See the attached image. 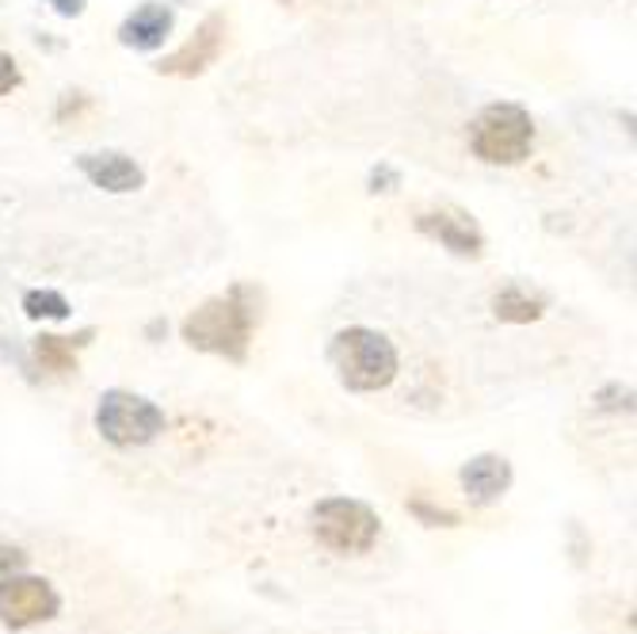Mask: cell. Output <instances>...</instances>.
Listing matches in <instances>:
<instances>
[{
	"instance_id": "1",
	"label": "cell",
	"mask_w": 637,
	"mask_h": 634,
	"mask_svg": "<svg viewBox=\"0 0 637 634\" xmlns=\"http://www.w3.org/2000/svg\"><path fill=\"white\" fill-rule=\"evenodd\" d=\"M256 321H259V291L248 287V283H233L226 294H214L203 306H195L184 318V325H179V336L195 352L245 363Z\"/></svg>"
},
{
	"instance_id": "2",
	"label": "cell",
	"mask_w": 637,
	"mask_h": 634,
	"mask_svg": "<svg viewBox=\"0 0 637 634\" xmlns=\"http://www.w3.org/2000/svg\"><path fill=\"white\" fill-rule=\"evenodd\" d=\"M329 363L336 379L355 394H374L398 379V348L385 333L366 325H347L329 341Z\"/></svg>"
},
{
	"instance_id": "3",
	"label": "cell",
	"mask_w": 637,
	"mask_h": 634,
	"mask_svg": "<svg viewBox=\"0 0 637 634\" xmlns=\"http://www.w3.org/2000/svg\"><path fill=\"white\" fill-rule=\"evenodd\" d=\"M535 146V119L519 104H489L470 123V149L484 165H523Z\"/></svg>"
},
{
	"instance_id": "4",
	"label": "cell",
	"mask_w": 637,
	"mask_h": 634,
	"mask_svg": "<svg viewBox=\"0 0 637 634\" xmlns=\"http://www.w3.org/2000/svg\"><path fill=\"white\" fill-rule=\"evenodd\" d=\"M313 535L332 555H366L379 543L382 520L366 501L355 497H325L310 513Z\"/></svg>"
},
{
	"instance_id": "5",
	"label": "cell",
	"mask_w": 637,
	"mask_h": 634,
	"mask_svg": "<svg viewBox=\"0 0 637 634\" xmlns=\"http://www.w3.org/2000/svg\"><path fill=\"white\" fill-rule=\"evenodd\" d=\"M165 409L134 390H107L96 406V432L111 448H146L165 432Z\"/></svg>"
},
{
	"instance_id": "6",
	"label": "cell",
	"mask_w": 637,
	"mask_h": 634,
	"mask_svg": "<svg viewBox=\"0 0 637 634\" xmlns=\"http://www.w3.org/2000/svg\"><path fill=\"white\" fill-rule=\"evenodd\" d=\"M61 612V596L47 577L4 574L0 577V623L12 631L39 627Z\"/></svg>"
},
{
	"instance_id": "7",
	"label": "cell",
	"mask_w": 637,
	"mask_h": 634,
	"mask_svg": "<svg viewBox=\"0 0 637 634\" xmlns=\"http://www.w3.org/2000/svg\"><path fill=\"white\" fill-rule=\"evenodd\" d=\"M226 31H229L226 16H222V12H210L199 27H195V35L184 42V47L173 50L165 61H160L157 74L179 77V80L203 77L206 69H210L214 61L222 58V50H226Z\"/></svg>"
},
{
	"instance_id": "8",
	"label": "cell",
	"mask_w": 637,
	"mask_h": 634,
	"mask_svg": "<svg viewBox=\"0 0 637 634\" xmlns=\"http://www.w3.org/2000/svg\"><path fill=\"white\" fill-rule=\"evenodd\" d=\"M416 230L424 237L439 241V245H443L447 253H454V256H481L484 253L481 226L465 211H454V207L420 211L416 214Z\"/></svg>"
},
{
	"instance_id": "9",
	"label": "cell",
	"mask_w": 637,
	"mask_h": 634,
	"mask_svg": "<svg viewBox=\"0 0 637 634\" xmlns=\"http://www.w3.org/2000/svg\"><path fill=\"white\" fill-rule=\"evenodd\" d=\"M77 168L92 187L111 195H130L138 187H146V168L138 165L127 154H115V149H104V154H80Z\"/></svg>"
},
{
	"instance_id": "10",
	"label": "cell",
	"mask_w": 637,
	"mask_h": 634,
	"mask_svg": "<svg viewBox=\"0 0 637 634\" xmlns=\"http://www.w3.org/2000/svg\"><path fill=\"white\" fill-rule=\"evenodd\" d=\"M459 481H462V494L470 497V505H492L500 501V497L511 489V481H516V470H511V462L504 455H473L470 462L459 470Z\"/></svg>"
},
{
	"instance_id": "11",
	"label": "cell",
	"mask_w": 637,
	"mask_h": 634,
	"mask_svg": "<svg viewBox=\"0 0 637 634\" xmlns=\"http://www.w3.org/2000/svg\"><path fill=\"white\" fill-rule=\"evenodd\" d=\"M173 23H176L173 8L160 4V0H146V4H138L127 20H122L119 42L130 50H160L168 35H173Z\"/></svg>"
},
{
	"instance_id": "12",
	"label": "cell",
	"mask_w": 637,
	"mask_h": 634,
	"mask_svg": "<svg viewBox=\"0 0 637 634\" xmlns=\"http://www.w3.org/2000/svg\"><path fill=\"white\" fill-rule=\"evenodd\" d=\"M88 341H92V329H85V333H77V336L42 333V336H35V344H31L35 363L50 374H74L77 371V352Z\"/></svg>"
},
{
	"instance_id": "13",
	"label": "cell",
	"mask_w": 637,
	"mask_h": 634,
	"mask_svg": "<svg viewBox=\"0 0 637 634\" xmlns=\"http://www.w3.org/2000/svg\"><path fill=\"white\" fill-rule=\"evenodd\" d=\"M492 314H497V321H508V325H531L546 314V302L527 294L523 287H504L492 299Z\"/></svg>"
},
{
	"instance_id": "14",
	"label": "cell",
	"mask_w": 637,
	"mask_h": 634,
	"mask_svg": "<svg viewBox=\"0 0 637 634\" xmlns=\"http://www.w3.org/2000/svg\"><path fill=\"white\" fill-rule=\"evenodd\" d=\"M23 314L31 321H66L69 318V302L58 291H27L23 294Z\"/></svg>"
},
{
	"instance_id": "15",
	"label": "cell",
	"mask_w": 637,
	"mask_h": 634,
	"mask_svg": "<svg viewBox=\"0 0 637 634\" xmlns=\"http://www.w3.org/2000/svg\"><path fill=\"white\" fill-rule=\"evenodd\" d=\"M412 516H416L424 528H459L462 516L454 513V508H443V505H432L428 497H412V501L405 505Z\"/></svg>"
},
{
	"instance_id": "16",
	"label": "cell",
	"mask_w": 637,
	"mask_h": 634,
	"mask_svg": "<svg viewBox=\"0 0 637 634\" xmlns=\"http://www.w3.org/2000/svg\"><path fill=\"white\" fill-rule=\"evenodd\" d=\"M596 406L599 409H607V413H630L634 409V390L630 387H623V382H611V387H604L596 394Z\"/></svg>"
},
{
	"instance_id": "17",
	"label": "cell",
	"mask_w": 637,
	"mask_h": 634,
	"mask_svg": "<svg viewBox=\"0 0 637 634\" xmlns=\"http://www.w3.org/2000/svg\"><path fill=\"white\" fill-rule=\"evenodd\" d=\"M20 80H23V74H20V66H16V58L0 50V96L16 92V88H20Z\"/></svg>"
},
{
	"instance_id": "18",
	"label": "cell",
	"mask_w": 637,
	"mask_h": 634,
	"mask_svg": "<svg viewBox=\"0 0 637 634\" xmlns=\"http://www.w3.org/2000/svg\"><path fill=\"white\" fill-rule=\"evenodd\" d=\"M27 550L23 547H12V543H0V577L4 574H20V569L27 566Z\"/></svg>"
},
{
	"instance_id": "19",
	"label": "cell",
	"mask_w": 637,
	"mask_h": 634,
	"mask_svg": "<svg viewBox=\"0 0 637 634\" xmlns=\"http://www.w3.org/2000/svg\"><path fill=\"white\" fill-rule=\"evenodd\" d=\"M88 107H92V96H85V92H69V96H61V104H58V123H66L69 115H77L80 111H88Z\"/></svg>"
},
{
	"instance_id": "20",
	"label": "cell",
	"mask_w": 637,
	"mask_h": 634,
	"mask_svg": "<svg viewBox=\"0 0 637 634\" xmlns=\"http://www.w3.org/2000/svg\"><path fill=\"white\" fill-rule=\"evenodd\" d=\"M398 184H401V176H398V168H390V165H379L371 173V192H393Z\"/></svg>"
},
{
	"instance_id": "21",
	"label": "cell",
	"mask_w": 637,
	"mask_h": 634,
	"mask_svg": "<svg viewBox=\"0 0 637 634\" xmlns=\"http://www.w3.org/2000/svg\"><path fill=\"white\" fill-rule=\"evenodd\" d=\"M58 16H66V20H77V16H85V0H47Z\"/></svg>"
},
{
	"instance_id": "22",
	"label": "cell",
	"mask_w": 637,
	"mask_h": 634,
	"mask_svg": "<svg viewBox=\"0 0 637 634\" xmlns=\"http://www.w3.org/2000/svg\"><path fill=\"white\" fill-rule=\"evenodd\" d=\"M165 329H168L165 321H154V325H149V336H160V333H165Z\"/></svg>"
}]
</instances>
